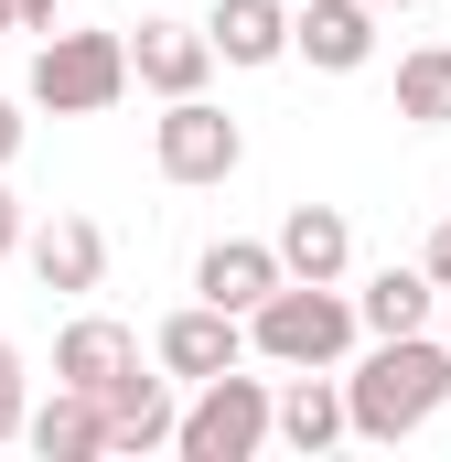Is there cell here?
Returning a JSON list of instances; mask_svg holds the SVG:
<instances>
[{"label":"cell","instance_id":"cell-1","mask_svg":"<svg viewBox=\"0 0 451 462\" xmlns=\"http://www.w3.org/2000/svg\"><path fill=\"white\" fill-rule=\"evenodd\" d=\"M441 398H451V345H430V334H376V355H365L354 387H344L354 441H409Z\"/></svg>","mask_w":451,"mask_h":462},{"label":"cell","instance_id":"cell-2","mask_svg":"<svg viewBox=\"0 0 451 462\" xmlns=\"http://www.w3.org/2000/svg\"><path fill=\"white\" fill-rule=\"evenodd\" d=\"M354 301H344L334 280H280L258 312H247V345L269 355V365H334L344 345H354Z\"/></svg>","mask_w":451,"mask_h":462},{"label":"cell","instance_id":"cell-3","mask_svg":"<svg viewBox=\"0 0 451 462\" xmlns=\"http://www.w3.org/2000/svg\"><path fill=\"white\" fill-rule=\"evenodd\" d=\"M258 441H280V398L258 387V376H205V398L183 409V430H172V452L183 462H247Z\"/></svg>","mask_w":451,"mask_h":462},{"label":"cell","instance_id":"cell-4","mask_svg":"<svg viewBox=\"0 0 451 462\" xmlns=\"http://www.w3.org/2000/svg\"><path fill=\"white\" fill-rule=\"evenodd\" d=\"M140 65H129V43L118 32H54L43 54H32V97L54 118H97V108H118V87H129Z\"/></svg>","mask_w":451,"mask_h":462},{"label":"cell","instance_id":"cell-5","mask_svg":"<svg viewBox=\"0 0 451 462\" xmlns=\"http://www.w3.org/2000/svg\"><path fill=\"white\" fill-rule=\"evenodd\" d=\"M236 162H247L236 118L205 108V97H172V118H161V172H172V183H226Z\"/></svg>","mask_w":451,"mask_h":462},{"label":"cell","instance_id":"cell-6","mask_svg":"<svg viewBox=\"0 0 451 462\" xmlns=\"http://www.w3.org/2000/svg\"><path fill=\"white\" fill-rule=\"evenodd\" d=\"M290 43L323 65V76H354L376 54V0H290Z\"/></svg>","mask_w":451,"mask_h":462},{"label":"cell","instance_id":"cell-7","mask_svg":"<svg viewBox=\"0 0 451 462\" xmlns=\"http://www.w3.org/2000/svg\"><path fill=\"white\" fill-rule=\"evenodd\" d=\"M236 355H247V334H236V312H226V301H194V312H172V323H161V365H172V376H194V387L226 376Z\"/></svg>","mask_w":451,"mask_h":462},{"label":"cell","instance_id":"cell-8","mask_svg":"<svg viewBox=\"0 0 451 462\" xmlns=\"http://www.w3.org/2000/svg\"><path fill=\"white\" fill-rule=\"evenodd\" d=\"M32 452H43V462H97V452H108V398L54 376V398L32 409Z\"/></svg>","mask_w":451,"mask_h":462},{"label":"cell","instance_id":"cell-9","mask_svg":"<svg viewBox=\"0 0 451 462\" xmlns=\"http://www.w3.org/2000/svg\"><path fill=\"white\" fill-rule=\"evenodd\" d=\"M97 398H108V452H161V441L183 430V420H172V387L140 376V365H118Z\"/></svg>","mask_w":451,"mask_h":462},{"label":"cell","instance_id":"cell-10","mask_svg":"<svg viewBox=\"0 0 451 462\" xmlns=\"http://www.w3.org/2000/svg\"><path fill=\"white\" fill-rule=\"evenodd\" d=\"M129 65H140V87H161V97H205L216 32H194V22H151V32L129 43Z\"/></svg>","mask_w":451,"mask_h":462},{"label":"cell","instance_id":"cell-11","mask_svg":"<svg viewBox=\"0 0 451 462\" xmlns=\"http://www.w3.org/2000/svg\"><path fill=\"white\" fill-rule=\"evenodd\" d=\"M280 280H290V269H280V247H247V236L205 247V269H194V291H205V301H226V312H258Z\"/></svg>","mask_w":451,"mask_h":462},{"label":"cell","instance_id":"cell-12","mask_svg":"<svg viewBox=\"0 0 451 462\" xmlns=\"http://www.w3.org/2000/svg\"><path fill=\"white\" fill-rule=\"evenodd\" d=\"M32 280L43 291H97L108 280V236L87 226V216H54V226L32 236Z\"/></svg>","mask_w":451,"mask_h":462},{"label":"cell","instance_id":"cell-13","mask_svg":"<svg viewBox=\"0 0 451 462\" xmlns=\"http://www.w3.org/2000/svg\"><path fill=\"white\" fill-rule=\"evenodd\" d=\"M344 258H354V226H344L334 205H290V226H280V269H290V280H344Z\"/></svg>","mask_w":451,"mask_h":462},{"label":"cell","instance_id":"cell-14","mask_svg":"<svg viewBox=\"0 0 451 462\" xmlns=\"http://www.w3.org/2000/svg\"><path fill=\"white\" fill-rule=\"evenodd\" d=\"M205 32L226 65H269V54H290V0H216Z\"/></svg>","mask_w":451,"mask_h":462},{"label":"cell","instance_id":"cell-15","mask_svg":"<svg viewBox=\"0 0 451 462\" xmlns=\"http://www.w3.org/2000/svg\"><path fill=\"white\" fill-rule=\"evenodd\" d=\"M354 312H365V334H430V312H441V280H430V269H376Z\"/></svg>","mask_w":451,"mask_h":462},{"label":"cell","instance_id":"cell-16","mask_svg":"<svg viewBox=\"0 0 451 462\" xmlns=\"http://www.w3.org/2000/svg\"><path fill=\"white\" fill-rule=\"evenodd\" d=\"M118 365H140V345H129V323H108V312L65 323V345H54V376H65V387H108Z\"/></svg>","mask_w":451,"mask_h":462},{"label":"cell","instance_id":"cell-17","mask_svg":"<svg viewBox=\"0 0 451 462\" xmlns=\"http://www.w3.org/2000/svg\"><path fill=\"white\" fill-rule=\"evenodd\" d=\"M344 430H354V409H344V387H323V376H301V387L280 398V441H290V452H334Z\"/></svg>","mask_w":451,"mask_h":462},{"label":"cell","instance_id":"cell-18","mask_svg":"<svg viewBox=\"0 0 451 462\" xmlns=\"http://www.w3.org/2000/svg\"><path fill=\"white\" fill-rule=\"evenodd\" d=\"M398 118H409V129H441V118H451V54H441V43L398 65Z\"/></svg>","mask_w":451,"mask_h":462},{"label":"cell","instance_id":"cell-19","mask_svg":"<svg viewBox=\"0 0 451 462\" xmlns=\"http://www.w3.org/2000/svg\"><path fill=\"white\" fill-rule=\"evenodd\" d=\"M22 430H32V409H22V355L0 334V441H22Z\"/></svg>","mask_w":451,"mask_h":462},{"label":"cell","instance_id":"cell-20","mask_svg":"<svg viewBox=\"0 0 451 462\" xmlns=\"http://www.w3.org/2000/svg\"><path fill=\"white\" fill-rule=\"evenodd\" d=\"M0 32H54V0H0Z\"/></svg>","mask_w":451,"mask_h":462},{"label":"cell","instance_id":"cell-21","mask_svg":"<svg viewBox=\"0 0 451 462\" xmlns=\"http://www.w3.org/2000/svg\"><path fill=\"white\" fill-rule=\"evenodd\" d=\"M430 280H441V291H451V216H441V226H430Z\"/></svg>","mask_w":451,"mask_h":462},{"label":"cell","instance_id":"cell-22","mask_svg":"<svg viewBox=\"0 0 451 462\" xmlns=\"http://www.w3.org/2000/svg\"><path fill=\"white\" fill-rule=\"evenodd\" d=\"M22 247V205H11V183H0V258Z\"/></svg>","mask_w":451,"mask_h":462},{"label":"cell","instance_id":"cell-23","mask_svg":"<svg viewBox=\"0 0 451 462\" xmlns=\"http://www.w3.org/2000/svg\"><path fill=\"white\" fill-rule=\"evenodd\" d=\"M11 151H22V118H11V97H0V162H11Z\"/></svg>","mask_w":451,"mask_h":462},{"label":"cell","instance_id":"cell-24","mask_svg":"<svg viewBox=\"0 0 451 462\" xmlns=\"http://www.w3.org/2000/svg\"><path fill=\"white\" fill-rule=\"evenodd\" d=\"M441 345H451V291H441Z\"/></svg>","mask_w":451,"mask_h":462},{"label":"cell","instance_id":"cell-25","mask_svg":"<svg viewBox=\"0 0 451 462\" xmlns=\"http://www.w3.org/2000/svg\"><path fill=\"white\" fill-rule=\"evenodd\" d=\"M376 11H387V0H376ZM398 11H419V0H398Z\"/></svg>","mask_w":451,"mask_h":462}]
</instances>
